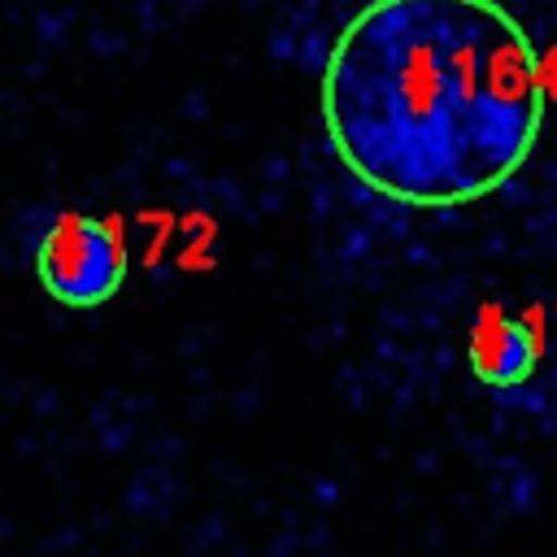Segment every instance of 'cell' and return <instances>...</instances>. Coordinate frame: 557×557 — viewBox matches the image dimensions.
<instances>
[{
	"label": "cell",
	"mask_w": 557,
	"mask_h": 557,
	"mask_svg": "<svg viewBox=\"0 0 557 557\" xmlns=\"http://www.w3.org/2000/svg\"><path fill=\"white\" fill-rule=\"evenodd\" d=\"M26 261L39 287L65 309H96L126 278V244L113 222L78 209H48L26 222Z\"/></svg>",
	"instance_id": "obj_2"
},
{
	"label": "cell",
	"mask_w": 557,
	"mask_h": 557,
	"mask_svg": "<svg viewBox=\"0 0 557 557\" xmlns=\"http://www.w3.org/2000/svg\"><path fill=\"white\" fill-rule=\"evenodd\" d=\"M466 361H470V374L487 387H518L535 374L540 366V339H535V326L505 313L500 305H483L474 313V326H470V344H466Z\"/></svg>",
	"instance_id": "obj_3"
},
{
	"label": "cell",
	"mask_w": 557,
	"mask_h": 557,
	"mask_svg": "<svg viewBox=\"0 0 557 557\" xmlns=\"http://www.w3.org/2000/svg\"><path fill=\"white\" fill-rule=\"evenodd\" d=\"M544 109L535 44L496 0H370L322 70L339 165L409 209H457L505 187Z\"/></svg>",
	"instance_id": "obj_1"
}]
</instances>
